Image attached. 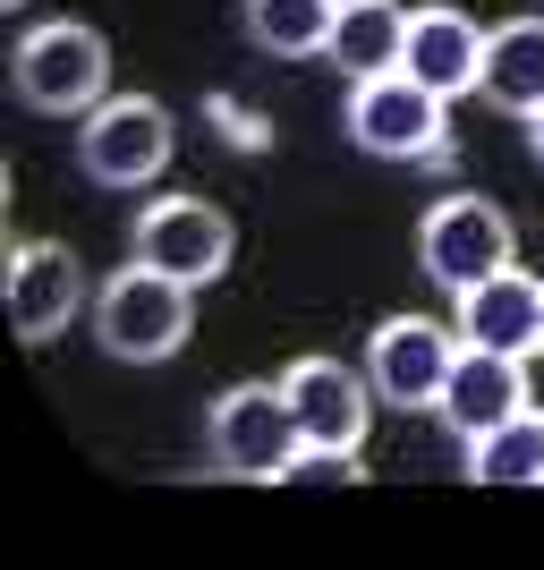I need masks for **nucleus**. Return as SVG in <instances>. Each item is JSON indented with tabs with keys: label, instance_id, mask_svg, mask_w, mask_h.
Here are the masks:
<instances>
[{
	"label": "nucleus",
	"instance_id": "6e6552de",
	"mask_svg": "<svg viewBox=\"0 0 544 570\" xmlns=\"http://www.w3.org/2000/svg\"><path fill=\"white\" fill-rule=\"evenodd\" d=\"M281 392H289V417L307 443H332V452H366V426H375V375L366 366H340V357H289L281 366Z\"/></svg>",
	"mask_w": 544,
	"mask_h": 570
},
{
	"label": "nucleus",
	"instance_id": "ddd939ff",
	"mask_svg": "<svg viewBox=\"0 0 544 570\" xmlns=\"http://www.w3.org/2000/svg\"><path fill=\"white\" fill-rule=\"evenodd\" d=\"M485 35H494V26H476L468 9H451V0L408 9V60L400 69L417 77L426 95L459 102V95H476V77H485Z\"/></svg>",
	"mask_w": 544,
	"mask_h": 570
},
{
	"label": "nucleus",
	"instance_id": "9d476101",
	"mask_svg": "<svg viewBox=\"0 0 544 570\" xmlns=\"http://www.w3.org/2000/svg\"><path fill=\"white\" fill-rule=\"evenodd\" d=\"M86 307H95V298H86V264H77V247H60V238H26L18 256H9V324H18V341L69 333Z\"/></svg>",
	"mask_w": 544,
	"mask_h": 570
},
{
	"label": "nucleus",
	"instance_id": "6ab92c4d",
	"mask_svg": "<svg viewBox=\"0 0 544 570\" xmlns=\"http://www.w3.org/2000/svg\"><path fill=\"white\" fill-rule=\"evenodd\" d=\"M527 154H536V163H544V102H536V111H527Z\"/></svg>",
	"mask_w": 544,
	"mask_h": 570
},
{
	"label": "nucleus",
	"instance_id": "aec40b11",
	"mask_svg": "<svg viewBox=\"0 0 544 570\" xmlns=\"http://www.w3.org/2000/svg\"><path fill=\"white\" fill-rule=\"evenodd\" d=\"M0 9H26V0H0Z\"/></svg>",
	"mask_w": 544,
	"mask_h": 570
},
{
	"label": "nucleus",
	"instance_id": "f3484780",
	"mask_svg": "<svg viewBox=\"0 0 544 570\" xmlns=\"http://www.w3.org/2000/svg\"><path fill=\"white\" fill-rule=\"evenodd\" d=\"M459 452H468V476H476V485H544V409L527 401L520 417L485 426L476 443H459Z\"/></svg>",
	"mask_w": 544,
	"mask_h": 570
},
{
	"label": "nucleus",
	"instance_id": "dca6fc26",
	"mask_svg": "<svg viewBox=\"0 0 544 570\" xmlns=\"http://www.w3.org/2000/svg\"><path fill=\"white\" fill-rule=\"evenodd\" d=\"M238 26L273 60H324L332 26H340V0H238Z\"/></svg>",
	"mask_w": 544,
	"mask_h": 570
},
{
	"label": "nucleus",
	"instance_id": "7ed1b4c3",
	"mask_svg": "<svg viewBox=\"0 0 544 570\" xmlns=\"http://www.w3.org/2000/svg\"><path fill=\"white\" fill-rule=\"evenodd\" d=\"M170 145H179V128H170V111L154 95H102L95 111L77 119V170L119 196L154 188L170 170Z\"/></svg>",
	"mask_w": 544,
	"mask_h": 570
},
{
	"label": "nucleus",
	"instance_id": "9b49d317",
	"mask_svg": "<svg viewBox=\"0 0 544 570\" xmlns=\"http://www.w3.org/2000/svg\"><path fill=\"white\" fill-rule=\"evenodd\" d=\"M451 324H459V341H476V350L536 357L544 350V282L520 273V264H502V273H485L476 289L451 298Z\"/></svg>",
	"mask_w": 544,
	"mask_h": 570
},
{
	"label": "nucleus",
	"instance_id": "f257e3e1",
	"mask_svg": "<svg viewBox=\"0 0 544 570\" xmlns=\"http://www.w3.org/2000/svg\"><path fill=\"white\" fill-rule=\"evenodd\" d=\"M188 333H196V289L154 264H128L95 289V341L111 366H162L188 350Z\"/></svg>",
	"mask_w": 544,
	"mask_h": 570
},
{
	"label": "nucleus",
	"instance_id": "20e7f679",
	"mask_svg": "<svg viewBox=\"0 0 544 570\" xmlns=\"http://www.w3.org/2000/svg\"><path fill=\"white\" fill-rule=\"evenodd\" d=\"M298 417H289L281 383H230L205 417V452L221 476H247V485H281V469L298 460Z\"/></svg>",
	"mask_w": 544,
	"mask_h": 570
},
{
	"label": "nucleus",
	"instance_id": "1a4fd4ad",
	"mask_svg": "<svg viewBox=\"0 0 544 570\" xmlns=\"http://www.w3.org/2000/svg\"><path fill=\"white\" fill-rule=\"evenodd\" d=\"M451 357H459V324H434V315H383L375 341H366V375L392 409H434L451 383Z\"/></svg>",
	"mask_w": 544,
	"mask_h": 570
},
{
	"label": "nucleus",
	"instance_id": "f03ea898",
	"mask_svg": "<svg viewBox=\"0 0 544 570\" xmlns=\"http://www.w3.org/2000/svg\"><path fill=\"white\" fill-rule=\"evenodd\" d=\"M9 95L43 119H86L102 95H111V43L77 18H51L34 35H18L9 51Z\"/></svg>",
	"mask_w": 544,
	"mask_h": 570
},
{
	"label": "nucleus",
	"instance_id": "f8f14e48",
	"mask_svg": "<svg viewBox=\"0 0 544 570\" xmlns=\"http://www.w3.org/2000/svg\"><path fill=\"white\" fill-rule=\"evenodd\" d=\"M520 409H527V357L459 341V357H451V383H443V401H434V417H443L459 443H476L485 426L520 417Z\"/></svg>",
	"mask_w": 544,
	"mask_h": 570
},
{
	"label": "nucleus",
	"instance_id": "0eeeda50",
	"mask_svg": "<svg viewBox=\"0 0 544 570\" xmlns=\"http://www.w3.org/2000/svg\"><path fill=\"white\" fill-rule=\"evenodd\" d=\"M230 247H238V230L214 196H154L137 214V264H154V273H170V282H188V289L221 282Z\"/></svg>",
	"mask_w": 544,
	"mask_h": 570
},
{
	"label": "nucleus",
	"instance_id": "423d86ee",
	"mask_svg": "<svg viewBox=\"0 0 544 570\" xmlns=\"http://www.w3.org/2000/svg\"><path fill=\"white\" fill-rule=\"evenodd\" d=\"M340 128H349V145L375 154V163H426L434 145H443V95H426L408 69L357 77L349 102H340Z\"/></svg>",
	"mask_w": 544,
	"mask_h": 570
},
{
	"label": "nucleus",
	"instance_id": "39448f33",
	"mask_svg": "<svg viewBox=\"0 0 544 570\" xmlns=\"http://www.w3.org/2000/svg\"><path fill=\"white\" fill-rule=\"evenodd\" d=\"M511 214H502L494 196H443V205H426V222H417V264H426L434 289H476L485 273H502L511 264Z\"/></svg>",
	"mask_w": 544,
	"mask_h": 570
},
{
	"label": "nucleus",
	"instance_id": "a211bd4d",
	"mask_svg": "<svg viewBox=\"0 0 544 570\" xmlns=\"http://www.w3.org/2000/svg\"><path fill=\"white\" fill-rule=\"evenodd\" d=\"M281 485H366L357 452H332V443H298V460L281 469Z\"/></svg>",
	"mask_w": 544,
	"mask_h": 570
},
{
	"label": "nucleus",
	"instance_id": "2eb2a0df",
	"mask_svg": "<svg viewBox=\"0 0 544 570\" xmlns=\"http://www.w3.org/2000/svg\"><path fill=\"white\" fill-rule=\"evenodd\" d=\"M476 95L494 102V111H536L544 102V18H502L485 35V77H476Z\"/></svg>",
	"mask_w": 544,
	"mask_h": 570
},
{
	"label": "nucleus",
	"instance_id": "4468645a",
	"mask_svg": "<svg viewBox=\"0 0 544 570\" xmlns=\"http://www.w3.org/2000/svg\"><path fill=\"white\" fill-rule=\"evenodd\" d=\"M324 60L340 77H392L408 60V9L400 0H340V26H332V43H324Z\"/></svg>",
	"mask_w": 544,
	"mask_h": 570
}]
</instances>
